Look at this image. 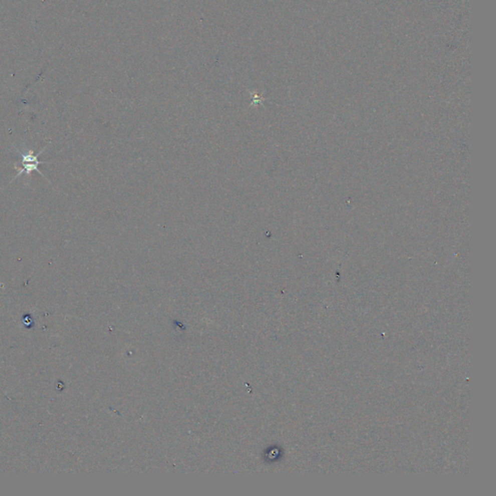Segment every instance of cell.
Listing matches in <instances>:
<instances>
[{
    "mask_svg": "<svg viewBox=\"0 0 496 496\" xmlns=\"http://www.w3.org/2000/svg\"><path fill=\"white\" fill-rule=\"evenodd\" d=\"M42 152H40L39 154H36L35 155L34 152H33V150H28V152H26V151H20L21 158H22V161L20 163L21 170H20L19 174L17 175V177L23 175V174H26V175H29L33 171H37L40 175H42V173L39 170V165L40 164H44V163H47V162L46 161H40L38 159L39 158V155Z\"/></svg>",
    "mask_w": 496,
    "mask_h": 496,
    "instance_id": "cell-1",
    "label": "cell"
}]
</instances>
